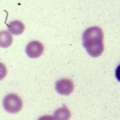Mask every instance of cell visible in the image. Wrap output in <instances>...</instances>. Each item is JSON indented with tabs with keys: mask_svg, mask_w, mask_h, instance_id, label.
<instances>
[{
	"mask_svg": "<svg viewBox=\"0 0 120 120\" xmlns=\"http://www.w3.org/2000/svg\"><path fill=\"white\" fill-rule=\"evenodd\" d=\"M44 45L37 40H33L27 44L26 47V53L30 58H37L44 53Z\"/></svg>",
	"mask_w": 120,
	"mask_h": 120,
	"instance_id": "obj_3",
	"label": "cell"
},
{
	"mask_svg": "<svg viewBox=\"0 0 120 120\" xmlns=\"http://www.w3.org/2000/svg\"><path fill=\"white\" fill-rule=\"evenodd\" d=\"M104 33L99 26H91L84 31L82 45L89 55L93 58L100 56L104 52Z\"/></svg>",
	"mask_w": 120,
	"mask_h": 120,
	"instance_id": "obj_1",
	"label": "cell"
},
{
	"mask_svg": "<svg viewBox=\"0 0 120 120\" xmlns=\"http://www.w3.org/2000/svg\"><path fill=\"white\" fill-rule=\"evenodd\" d=\"M4 109L10 113H17L22 109L23 102L17 94H9L4 99Z\"/></svg>",
	"mask_w": 120,
	"mask_h": 120,
	"instance_id": "obj_2",
	"label": "cell"
},
{
	"mask_svg": "<svg viewBox=\"0 0 120 120\" xmlns=\"http://www.w3.org/2000/svg\"><path fill=\"white\" fill-rule=\"evenodd\" d=\"M8 31L11 34L15 35H19L23 33L24 30H25V25L21 21L15 20L11 22L8 25Z\"/></svg>",
	"mask_w": 120,
	"mask_h": 120,
	"instance_id": "obj_5",
	"label": "cell"
},
{
	"mask_svg": "<svg viewBox=\"0 0 120 120\" xmlns=\"http://www.w3.org/2000/svg\"><path fill=\"white\" fill-rule=\"evenodd\" d=\"M55 90L62 95H68L73 91L74 84L70 79L64 78L58 80L55 84Z\"/></svg>",
	"mask_w": 120,
	"mask_h": 120,
	"instance_id": "obj_4",
	"label": "cell"
},
{
	"mask_svg": "<svg viewBox=\"0 0 120 120\" xmlns=\"http://www.w3.org/2000/svg\"><path fill=\"white\" fill-rule=\"evenodd\" d=\"M115 76H116V78L118 79V82H120V65H118V68H116V71H115Z\"/></svg>",
	"mask_w": 120,
	"mask_h": 120,
	"instance_id": "obj_10",
	"label": "cell"
},
{
	"mask_svg": "<svg viewBox=\"0 0 120 120\" xmlns=\"http://www.w3.org/2000/svg\"><path fill=\"white\" fill-rule=\"evenodd\" d=\"M38 120H55V119L53 116H50V115H44V116H41L40 118H39Z\"/></svg>",
	"mask_w": 120,
	"mask_h": 120,
	"instance_id": "obj_9",
	"label": "cell"
},
{
	"mask_svg": "<svg viewBox=\"0 0 120 120\" xmlns=\"http://www.w3.org/2000/svg\"><path fill=\"white\" fill-rule=\"evenodd\" d=\"M13 38L12 34L7 30L0 31V47L1 48H8L12 45Z\"/></svg>",
	"mask_w": 120,
	"mask_h": 120,
	"instance_id": "obj_6",
	"label": "cell"
},
{
	"mask_svg": "<svg viewBox=\"0 0 120 120\" xmlns=\"http://www.w3.org/2000/svg\"><path fill=\"white\" fill-rule=\"evenodd\" d=\"M53 118L55 120H69L71 118V112L67 107L64 106L54 112Z\"/></svg>",
	"mask_w": 120,
	"mask_h": 120,
	"instance_id": "obj_7",
	"label": "cell"
},
{
	"mask_svg": "<svg viewBox=\"0 0 120 120\" xmlns=\"http://www.w3.org/2000/svg\"><path fill=\"white\" fill-rule=\"evenodd\" d=\"M7 73H8V69L6 65L4 64H3V63H0V81L3 80L6 77Z\"/></svg>",
	"mask_w": 120,
	"mask_h": 120,
	"instance_id": "obj_8",
	"label": "cell"
}]
</instances>
